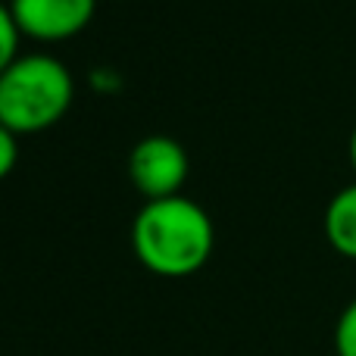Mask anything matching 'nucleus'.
Returning a JSON list of instances; mask_svg holds the SVG:
<instances>
[{"label": "nucleus", "instance_id": "f257e3e1", "mask_svg": "<svg viewBox=\"0 0 356 356\" xmlns=\"http://www.w3.org/2000/svg\"><path fill=\"white\" fill-rule=\"evenodd\" d=\"M216 228L200 203L188 197L147 200L131 222L138 263L160 278H188L213 257Z\"/></svg>", "mask_w": 356, "mask_h": 356}, {"label": "nucleus", "instance_id": "f03ea898", "mask_svg": "<svg viewBox=\"0 0 356 356\" xmlns=\"http://www.w3.org/2000/svg\"><path fill=\"white\" fill-rule=\"evenodd\" d=\"M72 72L50 54H19L0 72V125L13 135H38L69 113Z\"/></svg>", "mask_w": 356, "mask_h": 356}, {"label": "nucleus", "instance_id": "7ed1b4c3", "mask_svg": "<svg viewBox=\"0 0 356 356\" xmlns=\"http://www.w3.org/2000/svg\"><path fill=\"white\" fill-rule=\"evenodd\" d=\"M129 178L144 203L178 197L188 181V154L175 138L147 135L129 154Z\"/></svg>", "mask_w": 356, "mask_h": 356}, {"label": "nucleus", "instance_id": "20e7f679", "mask_svg": "<svg viewBox=\"0 0 356 356\" xmlns=\"http://www.w3.org/2000/svg\"><path fill=\"white\" fill-rule=\"evenodd\" d=\"M19 35L35 41H69L91 25L97 0H10Z\"/></svg>", "mask_w": 356, "mask_h": 356}, {"label": "nucleus", "instance_id": "39448f33", "mask_svg": "<svg viewBox=\"0 0 356 356\" xmlns=\"http://www.w3.org/2000/svg\"><path fill=\"white\" fill-rule=\"evenodd\" d=\"M325 238L334 253L356 259V181L341 188L325 207Z\"/></svg>", "mask_w": 356, "mask_h": 356}, {"label": "nucleus", "instance_id": "423d86ee", "mask_svg": "<svg viewBox=\"0 0 356 356\" xmlns=\"http://www.w3.org/2000/svg\"><path fill=\"white\" fill-rule=\"evenodd\" d=\"M334 353L356 356V297L341 309L338 322H334Z\"/></svg>", "mask_w": 356, "mask_h": 356}, {"label": "nucleus", "instance_id": "0eeeda50", "mask_svg": "<svg viewBox=\"0 0 356 356\" xmlns=\"http://www.w3.org/2000/svg\"><path fill=\"white\" fill-rule=\"evenodd\" d=\"M19 29L13 22V13L6 3H0V72L19 56Z\"/></svg>", "mask_w": 356, "mask_h": 356}, {"label": "nucleus", "instance_id": "6e6552de", "mask_svg": "<svg viewBox=\"0 0 356 356\" xmlns=\"http://www.w3.org/2000/svg\"><path fill=\"white\" fill-rule=\"evenodd\" d=\"M19 163V135H13L6 125H0V181L16 169Z\"/></svg>", "mask_w": 356, "mask_h": 356}, {"label": "nucleus", "instance_id": "1a4fd4ad", "mask_svg": "<svg viewBox=\"0 0 356 356\" xmlns=\"http://www.w3.org/2000/svg\"><path fill=\"white\" fill-rule=\"evenodd\" d=\"M347 154H350V166H353V175H356V125L350 131V147H347Z\"/></svg>", "mask_w": 356, "mask_h": 356}]
</instances>
